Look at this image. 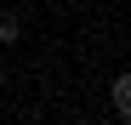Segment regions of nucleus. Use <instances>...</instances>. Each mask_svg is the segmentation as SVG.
I'll use <instances>...</instances> for the list:
<instances>
[{
  "label": "nucleus",
  "instance_id": "obj_1",
  "mask_svg": "<svg viewBox=\"0 0 131 125\" xmlns=\"http://www.w3.org/2000/svg\"><path fill=\"white\" fill-rule=\"evenodd\" d=\"M12 40H23V17H17V11H0V46H12Z\"/></svg>",
  "mask_w": 131,
  "mask_h": 125
},
{
  "label": "nucleus",
  "instance_id": "obj_2",
  "mask_svg": "<svg viewBox=\"0 0 131 125\" xmlns=\"http://www.w3.org/2000/svg\"><path fill=\"white\" fill-rule=\"evenodd\" d=\"M114 108L131 119V74H120V80H114Z\"/></svg>",
  "mask_w": 131,
  "mask_h": 125
}]
</instances>
